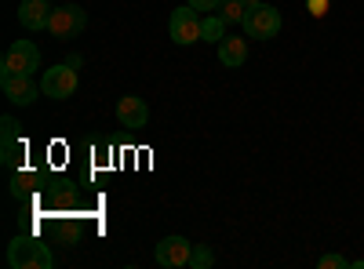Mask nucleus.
Listing matches in <instances>:
<instances>
[{
    "label": "nucleus",
    "mask_w": 364,
    "mask_h": 269,
    "mask_svg": "<svg viewBox=\"0 0 364 269\" xmlns=\"http://www.w3.org/2000/svg\"><path fill=\"white\" fill-rule=\"evenodd\" d=\"M77 84H80L77 70H73L70 62H58V66L44 70V77H41V92H44V99H55V102H63V99H73Z\"/></svg>",
    "instance_id": "nucleus-3"
},
{
    "label": "nucleus",
    "mask_w": 364,
    "mask_h": 269,
    "mask_svg": "<svg viewBox=\"0 0 364 269\" xmlns=\"http://www.w3.org/2000/svg\"><path fill=\"white\" fill-rule=\"evenodd\" d=\"M8 265L11 269H51L55 265V255L44 241H37V236H15V241L8 244Z\"/></svg>",
    "instance_id": "nucleus-1"
},
{
    "label": "nucleus",
    "mask_w": 364,
    "mask_h": 269,
    "mask_svg": "<svg viewBox=\"0 0 364 269\" xmlns=\"http://www.w3.org/2000/svg\"><path fill=\"white\" fill-rule=\"evenodd\" d=\"M215 48H219V62L226 70H240V66L248 62V37H230L226 33Z\"/></svg>",
    "instance_id": "nucleus-11"
},
{
    "label": "nucleus",
    "mask_w": 364,
    "mask_h": 269,
    "mask_svg": "<svg viewBox=\"0 0 364 269\" xmlns=\"http://www.w3.org/2000/svg\"><path fill=\"white\" fill-rule=\"evenodd\" d=\"M84 26H87V11L80 4H63V8H55L51 11V22H48V33L55 40H73L84 33Z\"/></svg>",
    "instance_id": "nucleus-4"
},
{
    "label": "nucleus",
    "mask_w": 364,
    "mask_h": 269,
    "mask_svg": "<svg viewBox=\"0 0 364 269\" xmlns=\"http://www.w3.org/2000/svg\"><path fill=\"white\" fill-rule=\"evenodd\" d=\"M240 29H245L248 40H273V37L281 33V11L273 8V4H266V0H259V4H248Z\"/></svg>",
    "instance_id": "nucleus-2"
},
{
    "label": "nucleus",
    "mask_w": 364,
    "mask_h": 269,
    "mask_svg": "<svg viewBox=\"0 0 364 269\" xmlns=\"http://www.w3.org/2000/svg\"><path fill=\"white\" fill-rule=\"evenodd\" d=\"M245 11H248L245 0H223V4H219V15L226 22H245Z\"/></svg>",
    "instance_id": "nucleus-15"
},
{
    "label": "nucleus",
    "mask_w": 364,
    "mask_h": 269,
    "mask_svg": "<svg viewBox=\"0 0 364 269\" xmlns=\"http://www.w3.org/2000/svg\"><path fill=\"white\" fill-rule=\"evenodd\" d=\"M37 182H41V175L37 171H11V197L22 200V197H33L37 193Z\"/></svg>",
    "instance_id": "nucleus-13"
},
{
    "label": "nucleus",
    "mask_w": 364,
    "mask_h": 269,
    "mask_svg": "<svg viewBox=\"0 0 364 269\" xmlns=\"http://www.w3.org/2000/svg\"><path fill=\"white\" fill-rule=\"evenodd\" d=\"M346 265H350L346 255H321L317 258V269H346Z\"/></svg>",
    "instance_id": "nucleus-17"
},
{
    "label": "nucleus",
    "mask_w": 364,
    "mask_h": 269,
    "mask_svg": "<svg viewBox=\"0 0 364 269\" xmlns=\"http://www.w3.org/2000/svg\"><path fill=\"white\" fill-rule=\"evenodd\" d=\"M215 265V255H211L208 244H193V255H190V269H211Z\"/></svg>",
    "instance_id": "nucleus-16"
},
{
    "label": "nucleus",
    "mask_w": 364,
    "mask_h": 269,
    "mask_svg": "<svg viewBox=\"0 0 364 269\" xmlns=\"http://www.w3.org/2000/svg\"><path fill=\"white\" fill-rule=\"evenodd\" d=\"M0 92H4V99L15 102V106H33L44 95L41 84H33L29 73H0Z\"/></svg>",
    "instance_id": "nucleus-7"
},
{
    "label": "nucleus",
    "mask_w": 364,
    "mask_h": 269,
    "mask_svg": "<svg viewBox=\"0 0 364 269\" xmlns=\"http://www.w3.org/2000/svg\"><path fill=\"white\" fill-rule=\"evenodd\" d=\"M306 8H310V15H314V18H324V15H328V8H331V0H306Z\"/></svg>",
    "instance_id": "nucleus-18"
},
{
    "label": "nucleus",
    "mask_w": 364,
    "mask_h": 269,
    "mask_svg": "<svg viewBox=\"0 0 364 269\" xmlns=\"http://www.w3.org/2000/svg\"><path fill=\"white\" fill-rule=\"evenodd\" d=\"M0 128H4V149H0V160H4L8 171H18L22 160H26V142H18V121L15 116H4Z\"/></svg>",
    "instance_id": "nucleus-9"
},
{
    "label": "nucleus",
    "mask_w": 364,
    "mask_h": 269,
    "mask_svg": "<svg viewBox=\"0 0 364 269\" xmlns=\"http://www.w3.org/2000/svg\"><path fill=\"white\" fill-rule=\"evenodd\" d=\"M190 8H197V11H219V4L223 0H186Z\"/></svg>",
    "instance_id": "nucleus-19"
},
{
    "label": "nucleus",
    "mask_w": 364,
    "mask_h": 269,
    "mask_svg": "<svg viewBox=\"0 0 364 269\" xmlns=\"http://www.w3.org/2000/svg\"><path fill=\"white\" fill-rule=\"evenodd\" d=\"M117 121H120V128H128V131L146 128V121H149L146 99H139V95H120V102H117Z\"/></svg>",
    "instance_id": "nucleus-10"
},
{
    "label": "nucleus",
    "mask_w": 364,
    "mask_h": 269,
    "mask_svg": "<svg viewBox=\"0 0 364 269\" xmlns=\"http://www.w3.org/2000/svg\"><path fill=\"white\" fill-rule=\"evenodd\" d=\"M245 4H259V0H245Z\"/></svg>",
    "instance_id": "nucleus-20"
},
{
    "label": "nucleus",
    "mask_w": 364,
    "mask_h": 269,
    "mask_svg": "<svg viewBox=\"0 0 364 269\" xmlns=\"http://www.w3.org/2000/svg\"><path fill=\"white\" fill-rule=\"evenodd\" d=\"M200 15H197V8H190V4H182V8H175L171 15H168V33H171V40L175 44H197L200 40Z\"/></svg>",
    "instance_id": "nucleus-6"
},
{
    "label": "nucleus",
    "mask_w": 364,
    "mask_h": 269,
    "mask_svg": "<svg viewBox=\"0 0 364 269\" xmlns=\"http://www.w3.org/2000/svg\"><path fill=\"white\" fill-rule=\"evenodd\" d=\"M190 255H193V244L186 241V236H164V241L157 244V265L164 269H182V265H190Z\"/></svg>",
    "instance_id": "nucleus-8"
},
{
    "label": "nucleus",
    "mask_w": 364,
    "mask_h": 269,
    "mask_svg": "<svg viewBox=\"0 0 364 269\" xmlns=\"http://www.w3.org/2000/svg\"><path fill=\"white\" fill-rule=\"evenodd\" d=\"M226 37V18L215 11V15H208L204 22H200V40H211V44H219Z\"/></svg>",
    "instance_id": "nucleus-14"
},
{
    "label": "nucleus",
    "mask_w": 364,
    "mask_h": 269,
    "mask_svg": "<svg viewBox=\"0 0 364 269\" xmlns=\"http://www.w3.org/2000/svg\"><path fill=\"white\" fill-rule=\"evenodd\" d=\"M41 70V48L33 40H15L4 58H0V73H29L33 77Z\"/></svg>",
    "instance_id": "nucleus-5"
},
{
    "label": "nucleus",
    "mask_w": 364,
    "mask_h": 269,
    "mask_svg": "<svg viewBox=\"0 0 364 269\" xmlns=\"http://www.w3.org/2000/svg\"><path fill=\"white\" fill-rule=\"evenodd\" d=\"M51 11H55V8L48 4V0H22V4H18V22L37 33V29H48Z\"/></svg>",
    "instance_id": "nucleus-12"
}]
</instances>
